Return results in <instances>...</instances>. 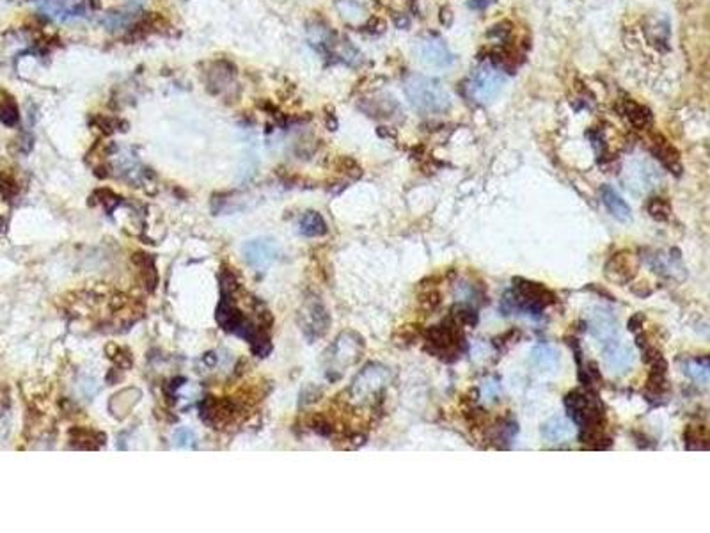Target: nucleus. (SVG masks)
Segmentation results:
<instances>
[{"label":"nucleus","mask_w":710,"mask_h":533,"mask_svg":"<svg viewBox=\"0 0 710 533\" xmlns=\"http://www.w3.org/2000/svg\"><path fill=\"white\" fill-rule=\"evenodd\" d=\"M299 324L302 327V333L309 341H315L322 338L329 331L330 317L318 299H309L299 313Z\"/></svg>","instance_id":"obj_7"},{"label":"nucleus","mask_w":710,"mask_h":533,"mask_svg":"<svg viewBox=\"0 0 710 533\" xmlns=\"http://www.w3.org/2000/svg\"><path fill=\"white\" fill-rule=\"evenodd\" d=\"M173 443L176 448H192L194 443H196V436H194V432L190 429L182 427V429H178L174 432Z\"/></svg>","instance_id":"obj_22"},{"label":"nucleus","mask_w":710,"mask_h":533,"mask_svg":"<svg viewBox=\"0 0 710 533\" xmlns=\"http://www.w3.org/2000/svg\"><path fill=\"white\" fill-rule=\"evenodd\" d=\"M0 123L8 128H13L20 123L18 105H16L15 98L8 97V94L0 100Z\"/></svg>","instance_id":"obj_18"},{"label":"nucleus","mask_w":710,"mask_h":533,"mask_svg":"<svg viewBox=\"0 0 710 533\" xmlns=\"http://www.w3.org/2000/svg\"><path fill=\"white\" fill-rule=\"evenodd\" d=\"M504 82H506V77L501 71V68L492 66V64H483L471 75L469 82H467V97L474 104L487 105L501 93Z\"/></svg>","instance_id":"obj_3"},{"label":"nucleus","mask_w":710,"mask_h":533,"mask_svg":"<svg viewBox=\"0 0 710 533\" xmlns=\"http://www.w3.org/2000/svg\"><path fill=\"white\" fill-rule=\"evenodd\" d=\"M510 32H511V25L510 23L503 22V23H499V25L492 27V29H490V32H488V36L496 37L499 43H504V41L508 39V36H510Z\"/></svg>","instance_id":"obj_24"},{"label":"nucleus","mask_w":710,"mask_h":533,"mask_svg":"<svg viewBox=\"0 0 710 533\" xmlns=\"http://www.w3.org/2000/svg\"><path fill=\"white\" fill-rule=\"evenodd\" d=\"M647 210L655 221L666 222L671 217V207L670 203L664 200V197H652L647 204Z\"/></svg>","instance_id":"obj_21"},{"label":"nucleus","mask_w":710,"mask_h":533,"mask_svg":"<svg viewBox=\"0 0 710 533\" xmlns=\"http://www.w3.org/2000/svg\"><path fill=\"white\" fill-rule=\"evenodd\" d=\"M299 230L306 237H322V235L327 233V222L323 221V217L318 212L309 210L300 217Z\"/></svg>","instance_id":"obj_17"},{"label":"nucleus","mask_w":710,"mask_h":533,"mask_svg":"<svg viewBox=\"0 0 710 533\" xmlns=\"http://www.w3.org/2000/svg\"><path fill=\"white\" fill-rule=\"evenodd\" d=\"M616 111L637 130L648 128L654 123V116H652L650 109L630 100V98H621L616 104Z\"/></svg>","instance_id":"obj_12"},{"label":"nucleus","mask_w":710,"mask_h":533,"mask_svg":"<svg viewBox=\"0 0 710 533\" xmlns=\"http://www.w3.org/2000/svg\"><path fill=\"white\" fill-rule=\"evenodd\" d=\"M425 340L428 343V350L433 352L437 357L453 354V352L456 354L463 347L462 333L455 329V324L448 322L428 327L425 331Z\"/></svg>","instance_id":"obj_6"},{"label":"nucleus","mask_w":710,"mask_h":533,"mask_svg":"<svg viewBox=\"0 0 710 533\" xmlns=\"http://www.w3.org/2000/svg\"><path fill=\"white\" fill-rule=\"evenodd\" d=\"M89 6H91V9H94V11H100L101 0H89Z\"/></svg>","instance_id":"obj_30"},{"label":"nucleus","mask_w":710,"mask_h":533,"mask_svg":"<svg viewBox=\"0 0 710 533\" xmlns=\"http://www.w3.org/2000/svg\"><path fill=\"white\" fill-rule=\"evenodd\" d=\"M256 107L259 109V111H263V112H266V114H272V116H279V109L275 107L274 104H272L270 100H258L256 102Z\"/></svg>","instance_id":"obj_27"},{"label":"nucleus","mask_w":710,"mask_h":533,"mask_svg":"<svg viewBox=\"0 0 710 533\" xmlns=\"http://www.w3.org/2000/svg\"><path fill=\"white\" fill-rule=\"evenodd\" d=\"M340 167H341V169H343V173L350 174L351 178H359L361 174H363V171H361L359 164L355 162V160L348 159V157H344V159L340 160Z\"/></svg>","instance_id":"obj_25"},{"label":"nucleus","mask_w":710,"mask_h":533,"mask_svg":"<svg viewBox=\"0 0 710 533\" xmlns=\"http://www.w3.org/2000/svg\"><path fill=\"white\" fill-rule=\"evenodd\" d=\"M451 315L453 319H455V322L467 327L478 326V320H480L478 319L476 310H474L473 306H469V304H456V306H453Z\"/></svg>","instance_id":"obj_20"},{"label":"nucleus","mask_w":710,"mask_h":533,"mask_svg":"<svg viewBox=\"0 0 710 533\" xmlns=\"http://www.w3.org/2000/svg\"><path fill=\"white\" fill-rule=\"evenodd\" d=\"M389 381H391L389 368L382 367L378 363L368 364L354 379L348 393H350L351 400L357 402V404H378Z\"/></svg>","instance_id":"obj_2"},{"label":"nucleus","mask_w":710,"mask_h":533,"mask_svg":"<svg viewBox=\"0 0 710 533\" xmlns=\"http://www.w3.org/2000/svg\"><path fill=\"white\" fill-rule=\"evenodd\" d=\"M421 302H423V307H425L426 311H435L437 307L440 306V302H442V297H440L439 292H430L423 297Z\"/></svg>","instance_id":"obj_26"},{"label":"nucleus","mask_w":710,"mask_h":533,"mask_svg":"<svg viewBox=\"0 0 710 533\" xmlns=\"http://www.w3.org/2000/svg\"><path fill=\"white\" fill-rule=\"evenodd\" d=\"M600 200H602L604 207L607 208L611 215L620 222H629L633 219V210L627 204V201L616 192L611 185L600 187Z\"/></svg>","instance_id":"obj_13"},{"label":"nucleus","mask_w":710,"mask_h":533,"mask_svg":"<svg viewBox=\"0 0 710 533\" xmlns=\"http://www.w3.org/2000/svg\"><path fill=\"white\" fill-rule=\"evenodd\" d=\"M604 271H606V278L609 281L618 283V285H625V283H629L636 276L637 259L633 252L618 251L607 259Z\"/></svg>","instance_id":"obj_9"},{"label":"nucleus","mask_w":710,"mask_h":533,"mask_svg":"<svg viewBox=\"0 0 710 533\" xmlns=\"http://www.w3.org/2000/svg\"><path fill=\"white\" fill-rule=\"evenodd\" d=\"M405 94L416 111L423 114H444L451 109V97L440 82L421 73H411L404 82Z\"/></svg>","instance_id":"obj_1"},{"label":"nucleus","mask_w":710,"mask_h":533,"mask_svg":"<svg viewBox=\"0 0 710 533\" xmlns=\"http://www.w3.org/2000/svg\"><path fill=\"white\" fill-rule=\"evenodd\" d=\"M542 436L549 443H559V441L570 439L573 436L572 419L561 418V416H554V418L547 419L542 425Z\"/></svg>","instance_id":"obj_14"},{"label":"nucleus","mask_w":710,"mask_h":533,"mask_svg":"<svg viewBox=\"0 0 710 533\" xmlns=\"http://www.w3.org/2000/svg\"><path fill=\"white\" fill-rule=\"evenodd\" d=\"M91 121H93V125L96 126L98 130H101L104 133H112L116 130V121H118V119L108 118V116L104 114H94L93 118H91Z\"/></svg>","instance_id":"obj_23"},{"label":"nucleus","mask_w":710,"mask_h":533,"mask_svg":"<svg viewBox=\"0 0 710 533\" xmlns=\"http://www.w3.org/2000/svg\"><path fill=\"white\" fill-rule=\"evenodd\" d=\"M684 367V374L687 375L691 381H695L696 384L699 386H706L709 384V375H710V361L706 355H702V357H689L682 363Z\"/></svg>","instance_id":"obj_15"},{"label":"nucleus","mask_w":710,"mask_h":533,"mask_svg":"<svg viewBox=\"0 0 710 533\" xmlns=\"http://www.w3.org/2000/svg\"><path fill=\"white\" fill-rule=\"evenodd\" d=\"M494 0H469V8L471 9H476V11H480V9H485V8H488V6L492 4Z\"/></svg>","instance_id":"obj_29"},{"label":"nucleus","mask_w":710,"mask_h":533,"mask_svg":"<svg viewBox=\"0 0 710 533\" xmlns=\"http://www.w3.org/2000/svg\"><path fill=\"white\" fill-rule=\"evenodd\" d=\"M531 361L540 370H556L559 364V355L551 345H537L531 352Z\"/></svg>","instance_id":"obj_16"},{"label":"nucleus","mask_w":710,"mask_h":533,"mask_svg":"<svg viewBox=\"0 0 710 533\" xmlns=\"http://www.w3.org/2000/svg\"><path fill=\"white\" fill-rule=\"evenodd\" d=\"M652 153L655 155V159L661 160L662 166L670 171L671 174L680 176L682 171H684V166L680 162V153L677 152V148L668 139L659 135V133L652 135Z\"/></svg>","instance_id":"obj_11"},{"label":"nucleus","mask_w":710,"mask_h":533,"mask_svg":"<svg viewBox=\"0 0 710 533\" xmlns=\"http://www.w3.org/2000/svg\"><path fill=\"white\" fill-rule=\"evenodd\" d=\"M643 320H644V317L641 315V313H636V315H633L629 319V324H627V327H629V331L636 333V331H640L641 326H643Z\"/></svg>","instance_id":"obj_28"},{"label":"nucleus","mask_w":710,"mask_h":533,"mask_svg":"<svg viewBox=\"0 0 710 533\" xmlns=\"http://www.w3.org/2000/svg\"><path fill=\"white\" fill-rule=\"evenodd\" d=\"M242 255L252 269L265 271L279 256V245L274 238H254V240L245 242Z\"/></svg>","instance_id":"obj_8"},{"label":"nucleus","mask_w":710,"mask_h":533,"mask_svg":"<svg viewBox=\"0 0 710 533\" xmlns=\"http://www.w3.org/2000/svg\"><path fill=\"white\" fill-rule=\"evenodd\" d=\"M513 288L518 293H522L529 302L540 307V310H545V307L556 302V293L552 290H549L545 285H542V283L529 281V279L524 278H515Z\"/></svg>","instance_id":"obj_10"},{"label":"nucleus","mask_w":710,"mask_h":533,"mask_svg":"<svg viewBox=\"0 0 710 533\" xmlns=\"http://www.w3.org/2000/svg\"><path fill=\"white\" fill-rule=\"evenodd\" d=\"M414 52L419 63L428 68H435V70H446V68L455 64V56L449 50V47L444 43L442 37L435 36V34L419 37Z\"/></svg>","instance_id":"obj_5"},{"label":"nucleus","mask_w":710,"mask_h":533,"mask_svg":"<svg viewBox=\"0 0 710 533\" xmlns=\"http://www.w3.org/2000/svg\"><path fill=\"white\" fill-rule=\"evenodd\" d=\"M687 450H705L706 448V429L703 425H691L684 434Z\"/></svg>","instance_id":"obj_19"},{"label":"nucleus","mask_w":710,"mask_h":533,"mask_svg":"<svg viewBox=\"0 0 710 533\" xmlns=\"http://www.w3.org/2000/svg\"><path fill=\"white\" fill-rule=\"evenodd\" d=\"M364 352V340L354 331H344L340 336L336 338V341L332 343V347L327 352V360H329L330 370L334 372H343L344 368L351 367L357 361L361 360V355Z\"/></svg>","instance_id":"obj_4"}]
</instances>
